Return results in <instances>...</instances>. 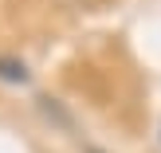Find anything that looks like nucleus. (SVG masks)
Wrapping results in <instances>:
<instances>
[{
    "mask_svg": "<svg viewBox=\"0 0 161 153\" xmlns=\"http://www.w3.org/2000/svg\"><path fill=\"white\" fill-rule=\"evenodd\" d=\"M0 83H28V67H24L20 59L0 55Z\"/></svg>",
    "mask_w": 161,
    "mask_h": 153,
    "instance_id": "1",
    "label": "nucleus"
},
{
    "mask_svg": "<svg viewBox=\"0 0 161 153\" xmlns=\"http://www.w3.org/2000/svg\"><path fill=\"white\" fill-rule=\"evenodd\" d=\"M86 153H102V149H86Z\"/></svg>",
    "mask_w": 161,
    "mask_h": 153,
    "instance_id": "2",
    "label": "nucleus"
}]
</instances>
